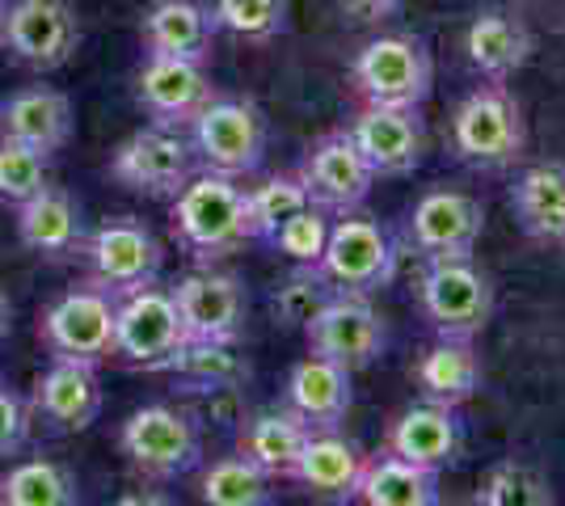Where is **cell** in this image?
Masks as SVG:
<instances>
[{"label":"cell","mask_w":565,"mask_h":506,"mask_svg":"<svg viewBox=\"0 0 565 506\" xmlns=\"http://www.w3.org/2000/svg\"><path fill=\"white\" fill-rule=\"evenodd\" d=\"M173 241L199 266H212L249 241L245 224V186L220 173H194L182 191L169 198Z\"/></svg>","instance_id":"6da1fadb"},{"label":"cell","mask_w":565,"mask_h":506,"mask_svg":"<svg viewBox=\"0 0 565 506\" xmlns=\"http://www.w3.org/2000/svg\"><path fill=\"white\" fill-rule=\"evenodd\" d=\"M451 157L472 169H486V173L515 169L527 157V119H523L519 97L507 85L486 80L456 106Z\"/></svg>","instance_id":"7a4b0ae2"},{"label":"cell","mask_w":565,"mask_h":506,"mask_svg":"<svg viewBox=\"0 0 565 506\" xmlns=\"http://www.w3.org/2000/svg\"><path fill=\"white\" fill-rule=\"evenodd\" d=\"M118 452L143 482H178L203 464V431L190 410L152 401L122 418Z\"/></svg>","instance_id":"3957f363"},{"label":"cell","mask_w":565,"mask_h":506,"mask_svg":"<svg viewBox=\"0 0 565 506\" xmlns=\"http://www.w3.org/2000/svg\"><path fill=\"white\" fill-rule=\"evenodd\" d=\"M266 136H270L266 115H262L258 101H249V97L215 94L186 127V140L194 148V165L203 169V173L236 177V182L262 169Z\"/></svg>","instance_id":"277c9868"},{"label":"cell","mask_w":565,"mask_h":506,"mask_svg":"<svg viewBox=\"0 0 565 506\" xmlns=\"http://www.w3.org/2000/svg\"><path fill=\"white\" fill-rule=\"evenodd\" d=\"M354 94L367 106H405L423 110L435 89V60L418 34H376L351 64Z\"/></svg>","instance_id":"5b68a950"},{"label":"cell","mask_w":565,"mask_h":506,"mask_svg":"<svg viewBox=\"0 0 565 506\" xmlns=\"http://www.w3.org/2000/svg\"><path fill=\"white\" fill-rule=\"evenodd\" d=\"M418 304L435 337H477L494 316V279L472 258L426 262Z\"/></svg>","instance_id":"8992f818"},{"label":"cell","mask_w":565,"mask_h":506,"mask_svg":"<svg viewBox=\"0 0 565 506\" xmlns=\"http://www.w3.org/2000/svg\"><path fill=\"white\" fill-rule=\"evenodd\" d=\"M85 270L89 283H97L110 295H127L148 283H161V266H166V245L157 241V233L136 216H118L97 224L85 237Z\"/></svg>","instance_id":"52a82bcc"},{"label":"cell","mask_w":565,"mask_h":506,"mask_svg":"<svg viewBox=\"0 0 565 506\" xmlns=\"http://www.w3.org/2000/svg\"><path fill=\"white\" fill-rule=\"evenodd\" d=\"M39 337L51 359L102 367L115 359V295L97 283H76L39 321Z\"/></svg>","instance_id":"ba28073f"},{"label":"cell","mask_w":565,"mask_h":506,"mask_svg":"<svg viewBox=\"0 0 565 506\" xmlns=\"http://www.w3.org/2000/svg\"><path fill=\"white\" fill-rule=\"evenodd\" d=\"M317 270L330 279L333 291L376 295L397 274V245L376 216L351 212L330 224V241H326Z\"/></svg>","instance_id":"9c48e42d"},{"label":"cell","mask_w":565,"mask_h":506,"mask_svg":"<svg viewBox=\"0 0 565 506\" xmlns=\"http://www.w3.org/2000/svg\"><path fill=\"white\" fill-rule=\"evenodd\" d=\"M308 355L338 363L347 372H363L388 351V325L376 313L372 295H351V291H333L330 300L308 316L305 325Z\"/></svg>","instance_id":"30bf717a"},{"label":"cell","mask_w":565,"mask_h":506,"mask_svg":"<svg viewBox=\"0 0 565 506\" xmlns=\"http://www.w3.org/2000/svg\"><path fill=\"white\" fill-rule=\"evenodd\" d=\"M0 47L22 68L55 73L81 47V18L68 0H9L0 9Z\"/></svg>","instance_id":"8fae6325"},{"label":"cell","mask_w":565,"mask_h":506,"mask_svg":"<svg viewBox=\"0 0 565 506\" xmlns=\"http://www.w3.org/2000/svg\"><path fill=\"white\" fill-rule=\"evenodd\" d=\"M186 342L173 291L148 283L115 300V359L140 372H161L166 359Z\"/></svg>","instance_id":"7c38bea8"},{"label":"cell","mask_w":565,"mask_h":506,"mask_svg":"<svg viewBox=\"0 0 565 506\" xmlns=\"http://www.w3.org/2000/svg\"><path fill=\"white\" fill-rule=\"evenodd\" d=\"M194 148L186 131L148 122L136 136H127L110 157V177L118 186L148 198H173L194 177Z\"/></svg>","instance_id":"4fadbf2b"},{"label":"cell","mask_w":565,"mask_h":506,"mask_svg":"<svg viewBox=\"0 0 565 506\" xmlns=\"http://www.w3.org/2000/svg\"><path fill=\"white\" fill-rule=\"evenodd\" d=\"M186 342H241L249 325V288L233 270L199 266L173 283Z\"/></svg>","instance_id":"5bb4252c"},{"label":"cell","mask_w":565,"mask_h":506,"mask_svg":"<svg viewBox=\"0 0 565 506\" xmlns=\"http://www.w3.org/2000/svg\"><path fill=\"white\" fill-rule=\"evenodd\" d=\"M296 177L305 182V194L312 207L330 212V216H351L363 212V203L372 198L376 173L359 157V148L347 131H330L305 152V161L296 169Z\"/></svg>","instance_id":"9a60e30c"},{"label":"cell","mask_w":565,"mask_h":506,"mask_svg":"<svg viewBox=\"0 0 565 506\" xmlns=\"http://www.w3.org/2000/svg\"><path fill=\"white\" fill-rule=\"evenodd\" d=\"M486 233V207L465 191H426L405 219V241L423 254L426 262L439 258H472V249Z\"/></svg>","instance_id":"2e32d148"},{"label":"cell","mask_w":565,"mask_h":506,"mask_svg":"<svg viewBox=\"0 0 565 506\" xmlns=\"http://www.w3.org/2000/svg\"><path fill=\"white\" fill-rule=\"evenodd\" d=\"M347 136L354 140L359 157L380 177H405L423 165L426 157V119L423 110L405 106H363L351 119Z\"/></svg>","instance_id":"e0dca14e"},{"label":"cell","mask_w":565,"mask_h":506,"mask_svg":"<svg viewBox=\"0 0 565 506\" xmlns=\"http://www.w3.org/2000/svg\"><path fill=\"white\" fill-rule=\"evenodd\" d=\"M30 413L47 434H81L102 418V380L89 363L51 359L47 372L30 388Z\"/></svg>","instance_id":"ac0fdd59"},{"label":"cell","mask_w":565,"mask_h":506,"mask_svg":"<svg viewBox=\"0 0 565 506\" xmlns=\"http://www.w3.org/2000/svg\"><path fill=\"white\" fill-rule=\"evenodd\" d=\"M215 97V85L203 64L173 60V55H143L136 73V101L148 110V119L161 127L186 131L194 115Z\"/></svg>","instance_id":"d6986e66"},{"label":"cell","mask_w":565,"mask_h":506,"mask_svg":"<svg viewBox=\"0 0 565 506\" xmlns=\"http://www.w3.org/2000/svg\"><path fill=\"white\" fill-rule=\"evenodd\" d=\"M384 452L409 460L418 469H430V473H444L465 452V418H460V410L435 406V401L409 406L393 418Z\"/></svg>","instance_id":"ffe728a7"},{"label":"cell","mask_w":565,"mask_h":506,"mask_svg":"<svg viewBox=\"0 0 565 506\" xmlns=\"http://www.w3.org/2000/svg\"><path fill=\"white\" fill-rule=\"evenodd\" d=\"M85 216L81 203L64 186H47L18 203V241L43 262H76L85 249Z\"/></svg>","instance_id":"44dd1931"},{"label":"cell","mask_w":565,"mask_h":506,"mask_svg":"<svg viewBox=\"0 0 565 506\" xmlns=\"http://www.w3.org/2000/svg\"><path fill=\"white\" fill-rule=\"evenodd\" d=\"M465 51H469L472 73L507 85L519 68H527V60L536 51V34H532V25L523 22L515 9L490 4V9H481L469 22Z\"/></svg>","instance_id":"7402d4cb"},{"label":"cell","mask_w":565,"mask_h":506,"mask_svg":"<svg viewBox=\"0 0 565 506\" xmlns=\"http://www.w3.org/2000/svg\"><path fill=\"white\" fill-rule=\"evenodd\" d=\"M72 97L51 85H30L0 101V140L39 148L51 157L72 140Z\"/></svg>","instance_id":"603a6c76"},{"label":"cell","mask_w":565,"mask_h":506,"mask_svg":"<svg viewBox=\"0 0 565 506\" xmlns=\"http://www.w3.org/2000/svg\"><path fill=\"white\" fill-rule=\"evenodd\" d=\"M282 406L291 413H300L312 431H338L342 418L354 406L351 372L321 359V355H308V359H300L287 372Z\"/></svg>","instance_id":"cb8c5ba5"},{"label":"cell","mask_w":565,"mask_h":506,"mask_svg":"<svg viewBox=\"0 0 565 506\" xmlns=\"http://www.w3.org/2000/svg\"><path fill=\"white\" fill-rule=\"evenodd\" d=\"M220 25L212 18V4L203 0H152L140 22V39L148 55H173L207 64Z\"/></svg>","instance_id":"d4e9b609"},{"label":"cell","mask_w":565,"mask_h":506,"mask_svg":"<svg viewBox=\"0 0 565 506\" xmlns=\"http://www.w3.org/2000/svg\"><path fill=\"white\" fill-rule=\"evenodd\" d=\"M363 448L338 431H312L305 452L291 469V482L305 485L312 498L326 503H354V485L363 477Z\"/></svg>","instance_id":"484cf974"},{"label":"cell","mask_w":565,"mask_h":506,"mask_svg":"<svg viewBox=\"0 0 565 506\" xmlns=\"http://www.w3.org/2000/svg\"><path fill=\"white\" fill-rule=\"evenodd\" d=\"M481 380H486V367L469 337H435L414 363V385L423 392V401L451 406V410L472 401L481 392Z\"/></svg>","instance_id":"4316f807"},{"label":"cell","mask_w":565,"mask_h":506,"mask_svg":"<svg viewBox=\"0 0 565 506\" xmlns=\"http://www.w3.org/2000/svg\"><path fill=\"white\" fill-rule=\"evenodd\" d=\"M308 434H312V427H308L300 413L287 410V406H279V410H258L241 422L236 452L245 460H254L266 477L291 482V469H296V460L305 452Z\"/></svg>","instance_id":"83f0119b"},{"label":"cell","mask_w":565,"mask_h":506,"mask_svg":"<svg viewBox=\"0 0 565 506\" xmlns=\"http://www.w3.org/2000/svg\"><path fill=\"white\" fill-rule=\"evenodd\" d=\"M511 212L532 241H565V165L541 161L515 173Z\"/></svg>","instance_id":"f1b7e54d"},{"label":"cell","mask_w":565,"mask_h":506,"mask_svg":"<svg viewBox=\"0 0 565 506\" xmlns=\"http://www.w3.org/2000/svg\"><path fill=\"white\" fill-rule=\"evenodd\" d=\"M359 506H439V473L418 469L409 460L380 452L367 456L363 477L354 485Z\"/></svg>","instance_id":"f546056e"},{"label":"cell","mask_w":565,"mask_h":506,"mask_svg":"<svg viewBox=\"0 0 565 506\" xmlns=\"http://www.w3.org/2000/svg\"><path fill=\"white\" fill-rule=\"evenodd\" d=\"M186 392H236L249 380V359L236 342H182L161 367Z\"/></svg>","instance_id":"4dcf8cb0"},{"label":"cell","mask_w":565,"mask_h":506,"mask_svg":"<svg viewBox=\"0 0 565 506\" xmlns=\"http://www.w3.org/2000/svg\"><path fill=\"white\" fill-rule=\"evenodd\" d=\"M0 506H81V485L68 464L25 456L0 473Z\"/></svg>","instance_id":"1f68e13d"},{"label":"cell","mask_w":565,"mask_h":506,"mask_svg":"<svg viewBox=\"0 0 565 506\" xmlns=\"http://www.w3.org/2000/svg\"><path fill=\"white\" fill-rule=\"evenodd\" d=\"M199 503L203 506H275V477H266L254 460L241 452L215 456L199 473Z\"/></svg>","instance_id":"d6a6232c"},{"label":"cell","mask_w":565,"mask_h":506,"mask_svg":"<svg viewBox=\"0 0 565 506\" xmlns=\"http://www.w3.org/2000/svg\"><path fill=\"white\" fill-rule=\"evenodd\" d=\"M308 207L305 182L296 173H275L262 177L258 186H245V224H249V241H270L287 219Z\"/></svg>","instance_id":"836d02e7"},{"label":"cell","mask_w":565,"mask_h":506,"mask_svg":"<svg viewBox=\"0 0 565 506\" xmlns=\"http://www.w3.org/2000/svg\"><path fill=\"white\" fill-rule=\"evenodd\" d=\"M477 506H553V482L527 460H498L481 477Z\"/></svg>","instance_id":"e575fe53"},{"label":"cell","mask_w":565,"mask_h":506,"mask_svg":"<svg viewBox=\"0 0 565 506\" xmlns=\"http://www.w3.org/2000/svg\"><path fill=\"white\" fill-rule=\"evenodd\" d=\"M212 18L245 43H275L287 30V0H215Z\"/></svg>","instance_id":"d590c367"},{"label":"cell","mask_w":565,"mask_h":506,"mask_svg":"<svg viewBox=\"0 0 565 506\" xmlns=\"http://www.w3.org/2000/svg\"><path fill=\"white\" fill-rule=\"evenodd\" d=\"M51 186V152L0 140V203L18 207Z\"/></svg>","instance_id":"8d00e7d4"},{"label":"cell","mask_w":565,"mask_h":506,"mask_svg":"<svg viewBox=\"0 0 565 506\" xmlns=\"http://www.w3.org/2000/svg\"><path fill=\"white\" fill-rule=\"evenodd\" d=\"M330 224H333L330 212H321V207L308 203L305 212H296L266 245L291 266H317L321 254H326V241H330Z\"/></svg>","instance_id":"74e56055"},{"label":"cell","mask_w":565,"mask_h":506,"mask_svg":"<svg viewBox=\"0 0 565 506\" xmlns=\"http://www.w3.org/2000/svg\"><path fill=\"white\" fill-rule=\"evenodd\" d=\"M330 295H333L330 279L317 266H296L291 279L282 288H275V313H279L282 325H305L308 316L317 313Z\"/></svg>","instance_id":"f35d334b"},{"label":"cell","mask_w":565,"mask_h":506,"mask_svg":"<svg viewBox=\"0 0 565 506\" xmlns=\"http://www.w3.org/2000/svg\"><path fill=\"white\" fill-rule=\"evenodd\" d=\"M30 431H34L30 401L13 385L0 380V460L18 456L25 443H30Z\"/></svg>","instance_id":"ab89813d"},{"label":"cell","mask_w":565,"mask_h":506,"mask_svg":"<svg viewBox=\"0 0 565 506\" xmlns=\"http://www.w3.org/2000/svg\"><path fill=\"white\" fill-rule=\"evenodd\" d=\"M338 4L347 9V18H354V22L376 25V22H388V18H397L405 0H338Z\"/></svg>","instance_id":"60d3db41"},{"label":"cell","mask_w":565,"mask_h":506,"mask_svg":"<svg viewBox=\"0 0 565 506\" xmlns=\"http://www.w3.org/2000/svg\"><path fill=\"white\" fill-rule=\"evenodd\" d=\"M115 506H178V498L169 489H157V485H140V489L118 494Z\"/></svg>","instance_id":"b9f144b4"},{"label":"cell","mask_w":565,"mask_h":506,"mask_svg":"<svg viewBox=\"0 0 565 506\" xmlns=\"http://www.w3.org/2000/svg\"><path fill=\"white\" fill-rule=\"evenodd\" d=\"M9 330H13V300H9V291L0 288V342L9 337Z\"/></svg>","instance_id":"7bdbcfd3"},{"label":"cell","mask_w":565,"mask_h":506,"mask_svg":"<svg viewBox=\"0 0 565 506\" xmlns=\"http://www.w3.org/2000/svg\"><path fill=\"white\" fill-rule=\"evenodd\" d=\"M4 4H9V0H0V9H4Z\"/></svg>","instance_id":"ee69618b"},{"label":"cell","mask_w":565,"mask_h":506,"mask_svg":"<svg viewBox=\"0 0 565 506\" xmlns=\"http://www.w3.org/2000/svg\"><path fill=\"white\" fill-rule=\"evenodd\" d=\"M460 506H477V503H460Z\"/></svg>","instance_id":"f6af8a7d"},{"label":"cell","mask_w":565,"mask_h":506,"mask_svg":"<svg viewBox=\"0 0 565 506\" xmlns=\"http://www.w3.org/2000/svg\"><path fill=\"white\" fill-rule=\"evenodd\" d=\"M562 245H565V241H562Z\"/></svg>","instance_id":"bcb514c9"}]
</instances>
